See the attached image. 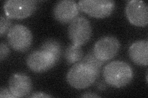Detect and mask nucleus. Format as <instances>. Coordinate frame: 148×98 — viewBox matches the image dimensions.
<instances>
[{"label": "nucleus", "instance_id": "nucleus-3", "mask_svg": "<svg viewBox=\"0 0 148 98\" xmlns=\"http://www.w3.org/2000/svg\"><path fill=\"white\" fill-rule=\"evenodd\" d=\"M67 33L73 44L80 46L85 45L92 36L91 23L85 17L78 16L69 24Z\"/></svg>", "mask_w": 148, "mask_h": 98}, {"label": "nucleus", "instance_id": "nucleus-18", "mask_svg": "<svg viewBox=\"0 0 148 98\" xmlns=\"http://www.w3.org/2000/svg\"><path fill=\"white\" fill-rule=\"evenodd\" d=\"M53 97L52 96L47 94V93L41 92V91L35 92L34 93H32V95L29 96V97H32V98H38V97L45 98V97Z\"/></svg>", "mask_w": 148, "mask_h": 98}, {"label": "nucleus", "instance_id": "nucleus-6", "mask_svg": "<svg viewBox=\"0 0 148 98\" xmlns=\"http://www.w3.org/2000/svg\"><path fill=\"white\" fill-rule=\"evenodd\" d=\"M78 5L80 10L90 16L104 18L112 14L115 3L112 0H80Z\"/></svg>", "mask_w": 148, "mask_h": 98}, {"label": "nucleus", "instance_id": "nucleus-11", "mask_svg": "<svg viewBox=\"0 0 148 98\" xmlns=\"http://www.w3.org/2000/svg\"><path fill=\"white\" fill-rule=\"evenodd\" d=\"M33 87L29 76L22 72L15 73L9 78V89L16 97H24L29 95Z\"/></svg>", "mask_w": 148, "mask_h": 98}, {"label": "nucleus", "instance_id": "nucleus-10", "mask_svg": "<svg viewBox=\"0 0 148 98\" xmlns=\"http://www.w3.org/2000/svg\"><path fill=\"white\" fill-rule=\"evenodd\" d=\"M78 3L73 0H62L54 4L53 14L54 18L61 23H71L79 14Z\"/></svg>", "mask_w": 148, "mask_h": 98}, {"label": "nucleus", "instance_id": "nucleus-17", "mask_svg": "<svg viewBox=\"0 0 148 98\" xmlns=\"http://www.w3.org/2000/svg\"><path fill=\"white\" fill-rule=\"evenodd\" d=\"M0 97H8V98H16L14 95L11 93L9 88L6 87H2L0 91Z\"/></svg>", "mask_w": 148, "mask_h": 98}, {"label": "nucleus", "instance_id": "nucleus-14", "mask_svg": "<svg viewBox=\"0 0 148 98\" xmlns=\"http://www.w3.org/2000/svg\"><path fill=\"white\" fill-rule=\"evenodd\" d=\"M83 57L81 46L75 44L69 45L65 50L64 58L68 64H72L80 62Z\"/></svg>", "mask_w": 148, "mask_h": 98}, {"label": "nucleus", "instance_id": "nucleus-4", "mask_svg": "<svg viewBox=\"0 0 148 98\" xmlns=\"http://www.w3.org/2000/svg\"><path fill=\"white\" fill-rule=\"evenodd\" d=\"M7 39L12 49L24 52L28 50L33 42V35L29 28L21 24L11 27L8 32Z\"/></svg>", "mask_w": 148, "mask_h": 98}, {"label": "nucleus", "instance_id": "nucleus-5", "mask_svg": "<svg viewBox=\"0 0 148 98\" xmlns=\"http://www.w3.org/2000/svg\"><path fill=\"white\" fill-rule=\"evenodd\" d=\"M37 3L35 0H8L4 3V12L9 18L24 19L35 12Z\"/></svg>", "mask_w": 148, "mask_h": 98}, {"label": "nucleus", "instance_id": "nucleus-15", "mask_svg": "<svg viewBox=\"0 0 148 98\" xmlns=\"http://www.w3.org/2000/svg\"><path fill=\"white\" fill-rule=\"evenodd\" d=\"M11 18L6 16H1V20H0V36L1 37L3 36L11 28Z\"/></svg>", "mask_w": 148, "mask_h": 98}, {"label": "nucleus", "instance_id": "nucleus-1", "mask_svg": "<svg viewBox=\"0 0 148 98\" xmlns=\"http://www.w3.org/2000/svg\"><path fill=\"white\" fill-rule=\"evenodd\" d=\"M101 69L80 60L74 64L67 74L68 83L77 90H83L93 84L99 76Z\"/></svg>", "mask_w": 148, "mask_h": 98}, {"label": "nucleus", "instance_id": "nucleus-9", "mask_svg": "<svg viewBox=\"0 0 148 98\" xmlns=\"http://www.w3.org/2000/svg\"><path fill=\"white\" fill-rule=\"evenodd\" d=\"M127 19L136 26H146L148 24V7L145 1L141 0L129 1L125 7Z\"/></svg>", "mask_w": 148, "mask_h": 98}, {"label": "nucleus", "instance_id": "nucleus-16", "mask_svg": "<svg viewBox=\"0 0 148 98\" xmlns=\"http://www.w3.org/2000/svg\"><path fill=\"white\" fill-rule=\"evenodd\" d=\"M10 53V49L8 45L4 42H2L0 44V60L1 62L5 59Z\"/></svg>", "mask_w": 148, "mask_h": 98}, {"label": "nucleus", "instance_id": "nucleus-13", "mask_svg": "<svg viewBox=\"0 0 148 98\" xmlns=\"http://www.w3.org/2000/svg\"><path fill=\"white\" fill-rule=\"evenodd\" d=\"M40 49L53 55L58 62L62 54V47L58 41L54 39L46 40L40 47Z\"/></svg>", "mask_w": 148, "mask_h": 98}, {"label": "nucleus", "instance_id": "nucleus-7", "mask_svg": "<svg viewBox=\"0 0 148 98\" xmlns=\"http://www.w3.org/2000/svg\"><path fill=\"white\" fill-rule=\"evenodd\" d=\"M120 45L119 40L115 37L104 36L97 41L92 52L97 58L104 63L112 59L117 55Z\"/></svg>", "mask_w": 148, "mask_h": 98}, {"label": "nucleus", "instance_id": "nucleus-19", "mask_svg": "<svg viewBox=\"0 0 148 98\" xmlns=\"http://www.w3.org/2000/svg\"><path fill=\"white\" fill-rule=\"evenodd\" d=\"M81 97H100L101 96L92 92H86L80 96Z\"/></svg>", "mask_w": 148, "mask_h": 98}, {"label": "nucleus", "instance_id": "nucleus-8", "mask_svg": "<svg viewBox=\"0 0 148 98\" xmlns=\"http://www.w3.org/2000/svg\"><path fill=\"white\" fill-rule=\"evenodd\" d=\"M58 63L53 55L40 49L31 52L28 55L26 60L28 68L36 73L48 71Z\"/></svg>", "mask_w": 148, "mask_h": 98}, {"label": "nucleus", "instance_id": "nucleus-12", "mask_svg": "<svg viewBox=\"0 0 148 98\" xmlns=\"http://www.w3.org/2000/svg\"><path fill=\"white\" fill-rule=\"evenodd\" d=\"M128 55L135 64L138 66H147L148 41L140 40L133 43L129 47Z\"/></svg>", "mask_w": 148, "mask_h": 98}, {"label": "nucleus", "instance_id": "nucleus-2", "mask_svg": "<svg viewBox=\"0 0 148 98\" xmlns=\"http://www.w3.org/2000/svg\"><path fill=\"white\" fill-rule=\"evenodd\" d=\"M106 82L115 88H122L130 83L133 71L130 65L122 61H114L106 65L103 69Z\"/></svg>", "mask_w": 148, "mask_h": 98}]
</instances>
